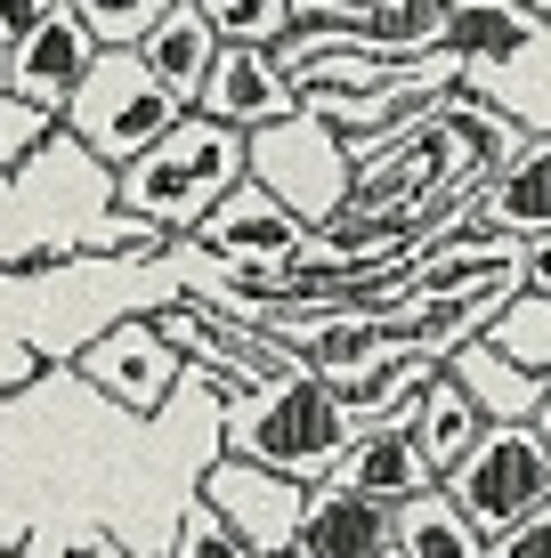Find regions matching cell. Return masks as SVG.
Returning a JSON list of instances; mask_svg holds the SVG:
<instances>
[{"label":"cell","mask_w":551,"mask_h":558,"mask_svg":"<svg viewBox=\"0 0 551 558\" xmlns=\"http://www.w3.org/2000/svg\"><path fill=\"white\" fill-rule=\"evenodd\" d=\"M243 179H252V138L212 122V113H187L155 154H139V162L113 179V210L163 227L170 243H195L203 219H212Z\"/></svg>","instance_id":"cell-1"},{"label":"cell","mask_w":551,"mask_h":558,"mask_svg":"<svg viewBox=\"0 0 551 558\" xmlns=\"http://www.w3.org/2000/svg\"><path fill=\"white\" fill-rule=\"evenodd\" d=\"M349 437H357L349 413H340V397L316 373L276 380V389H243L227 405V453L260 461L276 477H300V486H325L333 461L349 453Z\"/></svg>","instance_id":"cell-2"},{"label":"cell","mask_w":551,"mask_h":558,"mask_svg":"<svg viewBox=\"0 0 551 558\" xmlns=\"http://www.w3.org/2000/svg\"><path fill=\"white\" fill-rule=\"evenodd\" d=\"M179 122H187V106L146 73L139 49H98V65H89V82L73 89V106H65L57 130H65L98 170L122 179V170L139 162V154H155Z\"/></svg>","instance_id":"cell-3"},{"label":"cell","mask_w":551,"mask_h":558,"mask_svg":"<svg viewBox=\"0 0 551 558\" xmlns=\"http://www.w3.org/2000/svg\"><path fill=\"white\" fill-rule=\"evenodd\" d=\"M446 494L487 543H503L511 526H527L551 502V446L536 429H487L463 470H446Z\"/></svg>","instance_id":"cell-4"},{"label":"cell","mask_w":551,"mask_h":558,"mask_svg":"<svg viewBox=\"0 0 551 558\" xmlns=\"http://www.w3.org/2000/svg\"><path fill=\"white\" fill-rule=\"evenodd\" d=\"M349 179H357L349 146H340L309 106H300L292 122H276V130H260V138H252V186H268V195L292 210V219H309V227H333L340 219Z\"/></svg>","instance_id":"cell-5"},{"label":"cell","mask_w":551,"mask_h":558,"mask_svg":"<svg viewBox=\"0 0 551 558\" xmlns=\"http://www.w3.org/2000/svg\"><path fill=\"white\" fill-rule=\"evenodd\" d=\"M73 373L98 397H113L122 413H163L170 397H179V380H187V356L163 340L155 316H122V324H106L98 340H82Z\"/></svg>","instance_id":"cell-6"},{"label":"cell","mask_w":551,"mask_h":558,"mask_svg":"<svg viewBox=\"0 0 551 558\" xmlns=\"http://www.w3.org/2000/svg\"><path fill=\"white\" fill-rule=\"evenodd\" d=\"M309 494L316 486H300V477H276V470H260V461L219 453L212 470H203L195 502H212L227 526L243 534V550H252V558H292V534H300Z\"/></svg>","instance_id":"cell-7"},{"label":"cell","mask_w":551,"mask_h":558,"mask_svg":"<svg viewBox=\"0 0 551 558\" xmlns=\"http://www.w3.org/2000/svg\"><path fill=\"white\" fill-rule=\"evenodd\" d=\"M551 16L519 9V0H446V57L463 65V89H495L503 73H519L543 49Z\"/></svg>","instance_id":"cell-8"},{"label":"cell","mask_w":551,"mask_h":558,"mask_svg":"<svg viewBox=\"0 0 551 558\" xmlns=\"http://www.w3.org/2000/svg\"><path fill=\"white\" fill-rule=\"evenodd\" d=\"M89 65H98V41H89L82 16L57 0L41 25H33V41L9 49V98H25V106H41L49 122H65V106H73V89L89 82Z\"/></svg>","instance_id":"cell-9"},{"label":"cell","mask_w":551,"mask_h":558,"mask_svg":"<svg viewBox=\"0 0 551 558\" xmlns=\"http://www.w3.org/2000/svg\"><path fill=\"white\" fill-rule=\"evenodd\" d=\"M470 227L519 243V252L551 243V138H527L503 170H487L479 195H470Z\"/></svg>","instance_id":"cell-10"},{"label":"cell","mask_w":551,"mask_h":558,"mask_svg":"<svg viewBox=\"0 0 551 558\" xmlns=\"http://www.w3.org/2000/svg\"><path fill=\"white\" fill-rule=\"evenodd\" d=\"M325 486H340V494H357V502H373V510H406V502H422L430 486H439V470L422 461V446H414L397 421H382V429H357L349 437V453L333 461V477Z\"/></svg>","instance_id":"cell-11"},{"label":"cell","mask_w":551,"mask_h":558,"mask_svg":"<svg viewBox=\"0 0 551 558\" xmlns=\"http://www.w3.org/2000/svg\"><path fill=\"white\" fill-rule=\"evenodd\" d=\"M195 113H212V122L260 138V130H276V122H292V113H300V89L284 82L276 49H219V65H212V82H203Z\"/></svg>","instance_id":"cell-12"},{"label":"cell","mask_w":551,"mask_h":558,"mask_svg":"<svg viewBox=\"0 0 551 558\" xmlns=\"http://www.w3.org/2000/svg\"><path fill=\"white\" fill-rule=\"evenodd\" d=\"M309 235H316L309 219H292V210L268 195V186L243 179L236 195H227L212 219H203V235H195V243H203V252H219V259H227V276H236V267H276V259H292Z\"/></svg>","instance_id":"cell-13"},{"label":"cell","mask_w":551,"mask_h":558,"mask_svg":"<svg viewBox=\"0 0 551 558\" xmlns=\"http://www.w3.org/2000/svg\"><path fill=\"white\" fill-rule=\"evenodd\" d=\"M439 373H446L439 356L382 340V349L357 364L349 380H333V397H340V413H349V429H382V421H397V413H406V405H414V397H422Z\"/></svg>","instance_id":"cell-14"},{"label":"cell","mask_w":551,"mask_h":558,"mask_svg":"<svg viewBox=\"0 0 551 558\" xmlns=\"http://www.w3.org/2000/svg\"><path fill=\"white\" fill-rule=\"evenodd\" d=\"M292 558H390V510L357 502L340 486H316L309 510H300Z\"/></svg>","instance_id":"cell-15"},{"label":"cell","mask_w":551,"mask_h":558,"mask_svg":"<svg viewBox=\"0 0 551 558\" xmlns=\"http://www.w3.org/2000/svg\"><path fill=\"white\" fill-rule=\"evenodd\" d=\"M397 429H406L414 446H422V461L439 470V486H446V470H463L470 446L487 437V413L463 397V380H454V373H439V380H430V389L414 397L406 413H397Z\"/></svg>","instance_id":"cell-16"},{"label":"cell","mask_w":551,"mask_h":558,"mask_svg":"<svg viewBox=\"0 0 551 558\" xmlns=\"http://www.w3.org/2000/svg\"><path fill=\"white\" fill-rule=\"evenodd\" d=\"M139 57H146V73L179 98L187 113H195V98H203V82H212V65H219V33H212V16L195 9V0H179V9L163 16L155 33L139 41Z\"/></svg>","instance_id":"cell-17"},{"label":"cell","mask_w":551,"mask_h":558,"mask_svg":"<svg viewBox=\"0 0 551 558\" xmlns=\"http://www.w3.org/2000/svg\"><path fill=\"white\" fill-rule=\"evenodd\" d=\"M446 373L463 380V397L487 413V429H536V405H543V380L519 373L511 356H495L487 340H470V349L446 356Z\"/></svg>","instance_id":"cell-18"},{"label":"cell","mask_w":551,"mask_h":558,"mask_svg":"<svg viewBox=\"0 0 551 558\" xmlns=\"http://www.w3.org/2000/svg\"><path fill=\"white\" fill-rule=\"evenodd\" d=\"M390 550L397 558H487V534L454 510L446 486H430L422 502H406V510L390 518Z\"/></svg>","instance_id":"cell-19"},{"label":"cell","mask_w":551,"mask_h":558,"mask_svg":"<svg viewBox=\"0 0 551 558\" xmlns=\"http://www.w3.org/2000/svg\"><path fill=\"white\" fill-rule=\"evenodd\" d=\"M276 349H292V356H300V364H309V373L333 389V380H349L357 364L382 349V324H373V316H357V307H340V316L300 324V332H292V340H276Z\"/></svg>","instance_id":"cell-20"},{"label":"cell","mask_w":551,"mask_h":558,"mask_svg":"<svg viewBox=\"0 0 551 558\" xmlns=\"http://www.w3.org/2000/svg\"><path fill=\"white\" fill-rule=\"evenodd\" d=\"M487 349H495V356H511L519 373L551 380V300L519 292V300H511L495 324H487Z\"/></svg>","instance_id":"cell-21"},{"label":"cell","mask_w":551,"mask_h":558,"mask_svg":"<svg viewBox=\"0 0 551 558\" xmlns=\"http://www.w3.org/2000/svg\"><path fill=\"white\" fill-rule=\"evenodd\" d=\"M212 16L219 49H284L292 33V0H195Z\"/></svg>","instance_id":"cell-22"},{"label":"cell","mask_w":551,"mask_h":558,"mask_svg":"<svg viewBox=\"0 0 551 558\" xmlns=\"http://www.w3.org/2000/svg\"><path fill=\"white\" fill-rule=\"evenodd\" d=\"M65 9L82 16V33H89L98 49H139L146 33L179 9V0H65Z\"/></svg>","instance_id":"cell-23"},{"label":"cell","mask_w":551,"mask_h":558,"mask_svg":"<svg viewBox=\"0 0 551 558\" xmlns=\"http://www.w3.org/2000/svg\"><path fill=\"white\" fill-rule=\"evenodd\" d=\"M16 550H25V558H130L106 518H57V526H33Z\"/></svg>","instance_id":"cell-24"},{"label":"cell","mask_w":551,"mask_h":558,"mask_svg":"<svg viewBox=\"0 0 551 558\" xmlns=\"http://www.w3.org/2000/svg\"><path fill=\"white\" fill-rule=\"evenodd\" d=\"M170 558H252V550H243V534L227 526L212 502H187L179 510V534H170Z\"/></svg>","instance_id":"cell-25"},{"label":"cell","mask_w":551,"mask_h":558,"mask_svg":"<svg viewBox=\"0 0 551 558\" xmlns=\"http://www.w3.org/2000/svg\"><path fill=\"white\" fill-rule=\"evenodd\" d=\"M41 146H57V122H49L41 106H25V98H0V179L25 170Z\"/></svg>","instance_id":"cell-26"},{"label":"cell","mask_w":551,"mask_h":558,"mask_svg":"<svg viewBox=\"0 0 551 558\" xmlns=\"http://www.w3.org/2000/svg\"><path fill=\"white\" fill-rule=\"evenodd\" d=\"M163 227H146V219H130V210H113V219H98V227H82V235H73V252H163Z\"/></svg>","instance_id":"cell-27"},{"label":"cell","mask_w":551,"mask_h":558,"mask_svg":"<svg viewBox=\"0 0 551 558\" xmlns=\"http://www.w3.org/2000/svg\"><path fill=\"white\" fill-rule=\"evenodd\" d=\"M487 558H551V502L527 518V526H511L503 543H487Z\"/></svg>","instance_id":"cell-28"},{"label":"cell","mask_w":551,"mask_h":558,"mask_svg":"<svg viewBox=\"0 0 551 558\" xmlns=\"http://www.w3.org/2000/svg\"><path fill=\"white\" fill-rule=\"evenodd\" d=\"M57 9V0H0V49H16V41H33V25Z\"/></svg>","instance_id":"cell-29"},{"label":"cell","mask_w":551,"mask_h":558,"mask_svg":"<svg viewBox=\"0 0 551 558\" xmlns=\"http://www.w3.org/2000/svg\"><path fill=\"white\" fill-rule=\"evenodd\" d=\"M527 292L551 300V243H536V252H527Z\"/></svg>","instance_id":"cell-30"},{"label":"cell","mask_w":551,"mask_h":558,"mask_svg":"<svg viewBox=\"0 0 551 558\" xmlns=\"http://www.w3.org/2000/svg\"><path fill=\"white\" fill-rule=\"evenodd\" d=\"M536 437L551 446V380H543V405H536Z\"/></svg>","instance_id":"cell-31"},{"label":"cell","mask_w":551,"mask_h":558,"mask_svg":"<svg viewBox=\"0 0 551 558\" xmlns=\"http://www.w3.org/2000/svg\"><path fill=\"white\" fill-rule=\"evenodd\" d=\"M349 9H406V0H349Z\"/></svg>","instance_id":"cell-32"},{"label":"cell","mask_w":551,"mask_h":558,"mask_svg":"<svg viewBox=\"0 0 551 558\" xmlns=\"http://www.w3.org/2000/svg\"><path fill=\"white\" fill-rule=\"evenodd\" d=\"M0 98H9V49H0Z\"/></svg>","instance_id":"cell-33"},{"label":"cell","mask_w":551,"mask_h":558,"mask_svg":"<svg viewBox=\"0 0 551 558\" xmlns=\"http://www.w3.org/2000/svg\"><path fill=\"white\" fill-rule=\"evenodd\" d=\"M519 9H536V16H551V0H519Z\"/></svg>","instance_id":"cell-34"},{"label":"cell","mask_w":551,"mask_h":558,"mask_svg":"<svg viewBox=\"0 0 551 558\" xmlns=\"http://www.w3.org/2000/svg\"><path fill=\"white\" fill-rule=\"evenodd\" d=\"M0 558H25V550H16V543H0Z\"/></svg>","instance_id":"cell-35"},{"label":"cell","mask_w":551,"mask_h":558,"mask_svg":"<svg viewBox=\"0 0 551 558\" xmlns=\"http://www.w3.org/2000/svg\"><path fill=\"white\" fill-rule=\"evenodd\" d=\"M390 558H397V550H390Z\"/></svg>","instance_id":"cell-36"}]
</instances>
